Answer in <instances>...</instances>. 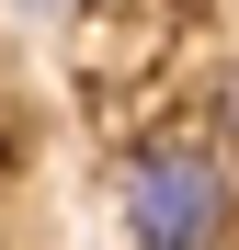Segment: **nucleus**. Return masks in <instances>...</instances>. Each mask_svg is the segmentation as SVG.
<instances>
[{
  "mask_svg": "<svg viewBox=\"0 0 239 250\" xmlns=\"http://www.w3.org/2000/svg\"><path fill=\"white\" fill-rule=\"evenodd\" d=\"M205 137H217V148L239 159V80H228V91H217V125H205Z\"/></svg>",
  "mask_w": 239,
  "mask_h": 250,
  "instance_id": "obj_2",
  "label": "nucleus"
},
{
  "mask_svg": "<svg viewBox=\"0 0 239 250\" xmlns=\"http://www.w3.org/2000/svg\"><path fill=\"white\" fill-rule=\"evenodd\" d=\"M23 12H46V23H57V12H80V0H23Z\"/></svg>",
  "mask_w": 239,
  "mask_h": 250,
  "instance_id": "obj_3",
  "label": "nucleus"
},
{
  "mask_svg": "<svg viewBox=\"0 0 239 250\" xmlns=\"http://www.w3.org/2000/svg\"><path fill=\"white\" fill-rule=\"evenodd\" d=\"M114 205H126V250H228V228H239V159L217 137H159V148L126 159Z\"/></svg>",
  "mask_w": 239,
  "mask_h": 250,
  "instance_id": "obj_1",
  "label": "nucleus"
}]
</instances>
